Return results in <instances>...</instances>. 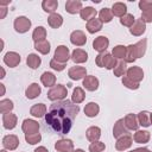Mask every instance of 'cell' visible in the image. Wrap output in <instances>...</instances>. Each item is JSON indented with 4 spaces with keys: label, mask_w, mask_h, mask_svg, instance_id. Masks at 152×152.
I'll use <instances>...</instances> for the list:
<instances>
[{
    "label": "cell",
    "mask_w": 152,
    "mask_h": 152,
    "mask_svg": "<svg viewBox=\"0 0 152 152\" xmlns=\"http://www.w3.org/2000/svg\"><path fill=\"white\" fill-rule=\"evenodd\" d=\"M30 113L36 118H43L44 115H46V106L44 103H37L31 107Z\"/></svg>",
    "instance_id": "7402d4cb"
},
{
    "label": "cell",
    "mask_w": 152,
    "mask_h": 152,
    "mask_svg": "<svg viewBox=\"0 0 152 152\" xmlns=\"http://www.w3.org/2000/svg\"><path fill=\"white\" fill-rule=\"evenodd\" d=\"M71 59L75 63H84L88 59V53L82 49H75L71 53Z\"/></svg>",
    "instance_id": "ffe728a7"
},
{
    "label": "cell",
    "mask_w": 152,
    "mask_h": 152,
    "mask_svg": "<svg viewBox=\"0 0 152 152\" xmlns=\"http://www.w3.org/2000/svg\"><path fill=\"white\" fill-rule=\"evenodd\" d=\"M40 81H42V83H43L45 87H55L56 76H55L52 72L45 71V72H43V75L40 76Z\"/></svg>",
    "instance_id": "4316f807"
},
{
    "label": "cell",
    "mask_w": 152,
    "mask_h": 152,
    "mask_svg": "<svg viewBox=\"0 0 152 152\" xmlns=\"http://www.w3.org/2000/svg\"><path fill=\"white\" fill-rule=\"evenodd\" d=\"M42 7H43V10L45 11V12H48V13H55V11L57 10V7H58V2L56 1V0H44L43 2H42Z\"/></svg>",
    "instance_id": "836d02e7"
},
{
    "label": "cell",
    "mask_w": 152,
    "mask_h": 152,
    "mask_svg": "<svg viewBox=\"0 0 152 152\" xmlns=\"http://www.w3.org/2000/svg\"><path fill=\"white\" fill-rule=\"evenodd\" d=\"M137 59V53H135V48L133 44L126 46V56H125V62L126 63H133Z\"/></svg>",
    "instance_id": "74e56055"
},
{
    "label": "cell",
    "mask_w": 152,
    "mask_h": 152,
    "mask_svg": "<svg viewBox=\"0 0 152 152\" xmlns=\"http://www.w3.org/2000/svg\"><path fill=\"white\" fill-rule=\"evenodd\" d=\"M53 57H55L53 59H56L59 63H66L69 61V58H70L69 49L66 46H64V45L57 46L56 50H55V56Z\"/></svg>",
    "instance_id": "5b68a950"
},
{
    "label": "cell",
    "mask_w": 152,
    "mask_h": 152,
    "mask_svg": "<svg viewBox=\"0 0 152 152\" xmlns=\"http://www.w3.org/2000/svg\"><path fill=\"white\" fill-rule=\"evenodd\" d=\"M70 42H71L74 45H76V46H83V45L87 43V37H86V34H84L83 31L76 30V31H74V32L71 33V36H70Z\"/></svg>",
    "instance_id": "52a82bcc"
},
{
    "label": "cell",
    "mask_w": 152,
    "mask_h": 152,
    "mask_svg": "<svg viewBox=\"0 0 152 152\" xmlns=\"http://www.w3.org/2000/svg\"><path fill=\"white\" fill-rule=\"evenodd\" d=\"M31 27V20L26 17H18L14 20V28L19 33H25Z\"/></svg>",
    "instance_id": "277c9868"
},
{
    "label": "cell",
    "mask_w": 152,
    "mask_h": 152,
    "mask_svg": "<svg viewBox=\"0 0 152 152\" xmlns=\"http://www.w3.org/2000/svg\"><path fill=\"white\" fill-rule=\"evenodd\" d=\"M150 115H151V113H148V112H146V110H142V112H140L139 114H138V122H139V125H141L142 127H148L150 125H151V120H150Z\"/></svg>",
    "instance_id": "d590c367"
},
{
    "label": "cell",
    "mask_w": 152,
    "mask_h": 152,
    "mask_svg": "<svg viewBox=\"0 0 152 152\" xmlns=\"http://www.w3.org/2000/svg\"><path fill=\"white\" fill-rule=\"evenodd\" d=\"M84 97H86V95H84L83 89L81 87H76L74 89V91H72V102L78 104L84 100Z\"/></svg>",
    "instance_id": "f35d334b"
},
{
    "label": "cell",
    "mask_w": 152,
    "mask_h": 152,
    "mask_svg": "<svg viewBox=\"0 0 152 152\" xmlns=\"http://www.w3.org/2000/svg\"><path fill=\"white\" fill-rule=\"evenodd\" d=\"M120 23H121V25H124V26H128V27H131L134 23H135V18L133 17V14H125L124 17H121V19H120Z\"/></svg>",
    "instance_id": "ee69618b"
},
{
    "label": "cell",
    "mask_w": 152,
    "mask_h": 152,
    "mask_svg": "<svg viewBox=\"0 0 152 152\" xmlns=\"http://www.w3.org/2000/svg\"><path fill=\"white\" fill-rule=\"evenodd\" d=\"M86 135H87V139L89 141H91V142L97 141L100 139V137H101V129L99 127H96V126H91V127H89L87 129Z\"/></svg>",
    "instance_id": "cb8c5ba5"
},
{
    "label": "cell",
    "mask_w": 152,
    "mask_h": 152,
    "mask_svg": "<svg viewBox=\"0 0 152 152\" xmlns=\"http://www.w3.org/2000/svg\"><path fill=\"white\" fill-rule=\"evenodd\" d=\"M65 10L70 14H76L82 10V2L80 0H68L65 4Z\"/></svg>",
    "instance_id": "ac0fdd59"
},
{
    "label": "cell",
    "mask_w": 152,
    "mask_h": 152,
    "mask_svg": "<svg viewBox=\"0 0 152 152\" xmlns=\"http://www.w3.org/2000/svg\"><path fill=\"white\" fill-rule=\"evenodd\" d=\"M113 70H114V75H115V76H124V75L127 72V65H126V62H124V61H119Z\"/></svg>",
    "instance_id": "60d3db41"
},
{
    "label": "cell",
    "mask_w": 152,
    "mask_h": 152,
    "mask_svg": "<svg viewBox=\"0 0 152 152\" xmlns=\"http://www.w3.org/2000/svg\"><path fill=\"white\" fill-rule=\"evenodd\" d=\"M125 126L127 127V129H138L139 127V122H138V118L134 114H127L124 119Z\"/></svg>",
    "instance_id": "603a6c76"
},
{
    "label": "cell",
    "mask_w": 152,
    "mask_h": 152,
    "mask_svg": "<svg viewBox=\"0 0 152 152\" xmlns=\"http://www.w3.org/2000/svg\"><path fill=\"white\" fill-rule=\"evenodd\" d=\"M45 38H46V30L43 26H37L32 33V39L34 40V43L45 40Z\"/></svg>",
    "instance_id": "4dcf8cb0"
},
{
    "label": "cell",
    "mask_w": 152,
    "mask_h": 152,
    "mask_svg": "<svg viewBox=\"0 0 152 152\" xmlns=\"http://www.w3.org/2000/svg\"><path fill=\"white\" fill-rule=\"evenodd\" d=\"M131 145H132V137L129 134H126L118 139V141L115 142V148L118 151H125L128 147H131Z\"/></svg>",
    "instance_id": "9a60e30c"
},
{
    "label": "cell",
    "mask_w": 152,
    "mask_h": 152,
    "mask_svg": "<svg viewBox=\"0 0 152 152\" xmlns=\"http://www.w3.org/2000/svg\"><path fill=\"white\" fill-rule=\"evenodd\" d=\"M97 66H101V68H106L108 70L110 69H114L115 65H116V58L113 57L110 53L108 52H101L96 56V59H95Z\"/></svg>",
    "instance_id": "7a4b0ae2"
},
{
    "label": "cell",
    "mask_w": 152,
    "mask_h": 152,
    "mask_svg": "<svg viewBox=\"0 0 152 152\" xmlns=\"http://www.w3.org/2000/svg\"><path fill=\"white\" fill-rule=\"evenodd\" d=\"M40 63H42V59H40V57H39L38 55H36V53H30V55L27 56V58H26V64H27L31 69H37V68L40 65Z\"/></svg>",
    "instance_id": "1f68e13d"
},
{
    "label": "cell",
    "mask_w": 152,
    "mask_h": 152,
    "mask_svg": "<svg viewBox=\"0 0 152 152\" xmlns=\"http://www.w3.org/2000/svg\"><path fill=\"white\" fill-rule=\"evenodd\" d=\"M122 84H124L126 88H128V89H133V90H135V89L139 88V83H137V82L129 80L127 76H124V78H122Z\"/></svg>",
    "instance_id": "7dc6e473"
},
{
    "label": "cell",
    "mask_w": 152,
    "mask_h": 152,
    "mask_svg": "<svg viewBox=\"0 0 152 152\" xmlns=\"http://www.w3.org/2000/svg\"><path fill=\"white\" fill-rule=\"evenodd\" d=\"M55 148L58 152H71L74 148V142L70 139H61L55 144Z\"/></svg>",
    "instance_id": "4fadbf2b"
},
{
    "label": "cell",
    "mask_w": 152,
    "mask_h": 152,
    "mask_svg": "<svg viewBox=\"0 0 152 152\" xmlns=\"http://www.w3.org/2000/svg\"><path fill=\"white\" fill-rule=\"evenodd\" d=\"M6 12H7L6 7H2V8H1V14H0V19H4V18H5V14H6Z\"/></svg>",
    "instance_id": "db71d44e"
},
{
    "label": "cell",
    "mask_w": 152,
    "mask_h": 152,
    "mask_svg": "<svg viewBox=\"0 0 152 152\" xmlns=\"http://www.w3.org/2000/svg\"><path fill=\"white\" fill-rule=\"evenodd\" d=\"M2 124L6 129H13L17 125V116L13 113H5L2 115Z\"/></svg>",
    "instance_id": "e0dca14e"
},
{
    "label": "cell",
    "mask_w": 152,
    "mask_h": 152,
    "mask_svg": "<svg viewBox=\"0 0 152 152\" xmlns=\"http://www.w3.org/2000/svg\"><path fill=\"white\" fill-rule=\"evenodd\" d=\"M127 77L137 83H139L142 78H144V71L139 66H131L129 69H127Z\"/></svg>",
    "instance_id": "ba28073f"
},
{
    "label": "cell",
    "mask_w": 152,
    "mask_h": 152,
    "mask_svg": "<svg viewBox=\"0 0 152 152\" xmlns=\"http://www.w3.org/2000/svg\"><path fill=\"white\" fill-rule=\"evenodd\" d=\"M21 129L25 132V134H33V133H38L39 129V124L32 119H26L23 121L21 125Z\"/></svg>",
    "instance_id": "8992f818"
},
{
    "label": "cell",
    "mask_w": 152,
    "mask_h": 152,
    "mask_svg": "<svg viewBox=\"0 0 152 152\" xmlns=\"http://www.w3.org/2000/svg\"><path fill=\"white\" fill-rule=\"evenodd\" d=\"M100 112V107L96 102H89L88 104H86L84 107V114L88 116V118H94L99 114Z\"/></svg>",
    "instance_id": "d4e9b609"
},
{
    "label": "cell",
    "mask_w": 152,
    "mask_h": 152,
    "mask_svg": "<svg viewBox=\"0 0 152 152\" xmlns=\"http://www.w3.org/2000/svg\"><path fill=\"white\" fill-rule=\"evenodd\" d=\"M128 134V131H127V127L125 126V122H124V119H119L115 125H114V128H113V135L114 138H120L122 135H126Z\"/></svg>",
    "instance_id": "5bb4252c"
},
{
    "label": "cell",
    "mask_w": 152,
    "mask_h": 152,
    "mask_svg": "<svg viewBox=\"0 0 152 152\" xmlns=\"http://www.w3.org/2000/svg\"><path fill=\"white\" fill-rule=\"evenodd\" d=\"M71 152H84V151L81 150V148H77V150H74V151H71Z\"/></svg>",
    "instance_id": "6f0895ef"
},
{
    "label": "cell",
    "mask_w": 152,
    "mask_h": 152,
    "mask_svg": "<svg viewBox=\"0 0 152 152\" xmlns=\"http://www.w3.org/2000/svg\"><path fill=\"white\" fill-rule=\"evenodd\" d=\"M129 152H135V151H134V150H133V151H129Z\"/></svg>",
    "instance_id": "94428289"
},
{
    "label": "cell",
    "mask_w": 152,
    "mask_h": 152,
    "mask_svg": "<svg viewBox=\"0 0 152 152\" xmlns=\"http://www.w3.org/2000/svg\"><path fill=\"white\" fill-rule=\"evenodd\" d=\"M4 63H5L6 65H8L10 68L17 66V65L20 63V56H19V53L13 52V51L7 52V53L4 56Z\"/></svg>",
    "instance_id": "8fae6325"
},
{
    "label": "cell",
    "mask_w": 152,
    "mask_h": 152,
    "mask_svg": "<svg viewBox=\"0 0 152 152\" xmlns=\"http://www.w3.org/2000/svg\"><path fill=\"white\" fill-rule=\"evenodd\" d=\"M150 120H151V125H152V113H151V115H150Z\"/></svg>",
    "instance_id": "680465c9"
},
{
    "label": "cell",
    "mask_w": 152,
    "mask_h": 152,
    "mask_svg": "<svg viewBox=\"0 0 152 152\" xmlns=\"http://www.w3.org/2000/svg\"><path fill=\"white\" fill-rule=\"evenodd\" d=\"M83 86H84V88L87 90L94 91V90H96L99 88V80L95 76H93V75L86 76L84 80H83Z\"/></svg>",
    "instance_id": "d6986e66"
},
{
    "label": "cell",
    "mask_w": 152,
    "mask_h": 152,
    "mask_svg": "<svg viewBox=\"0 0 152 152\" xmlns=\"http://www.w3.org/2000/svg\"><path fill=\"white\" fill-rule=\"evenodd\" d=\"M106 148V145L101 141H94L89 145V151L90 152H102Z\"/></svg>",
    "instance_id": "bcb514c9"
},
{
    "label": "cell",
    "mask_w": 152,
    "mask_h": 152,
    "mask_svg": "<svg viewBox=\"0 0 152 152\" xmlns=\"http://www.w3.org/2000/svg\"><path fill=\"white\" fill-rule=\"evenodd\" d=\"M0 87H1V94H4V93H5V88H4V84H0Z\"/></svg>",
    "instance_id": "9f6ffc18"
},
{
    "label": "cell",
    "mask_w": 152,
    "mask_h": 152,
    "mask_svg": "<svg viewBox=\"0 0 152 152\" xmlns=\"http://www.w3.org/2000/svg\"><path fill=\"white\" fill-rule=\"evenodd\" d=\"M50 66H51L53 70H56V71H62V70H64V68H65L66 65H65V63H59V62H57L56 59H51V61H50Z\"/></svg>",
    "instance_id": "c3c4849f"
},
{
    "label": "cell",
    "mask_w": 152,
    "mask_h": 152,
    "mask_svg": "<svg viewBox=\"0 0 152 152\" xmlns=\"http://www.w3.org/2000/svg\"><path fill=\"white\" fill-rule=\"evenodd\" d=\"M126 12H127V6L124 2H115V4H113V6H112V13H113V15H116V17H120L121 18L125 14H127Z\"/></svg>",
    "instance_id": "484cf974"
},
{
    "label": "cell",
    "mask_w": 152,
    "mask_h": 152,
    "mask_svg": "<svg viewBox=\"0 0 152 152\" xmlns=\"http://www.w3.org/2000/svg\"><path fill=\"white\" fill-rule=\"evenodd\" d=\"M145 30H146V23H144V21L141 20V18H140V19H137L135 23L131 26L129 32H131L133 36H141V34L145 32Z\"/></svg>",
    "instance_id": "2e32d148"
},
{
    "label": "cell",
    "mask_w": 152,
    "mask_h": 152,
    "mask_svg": "<svg viewBox=\"0 0 152 152\" xmlns=\"http://www.w3.org/2000/svg\"><path fill=\"white\" fill-rule=\"evenodd\" d=\"M112 53H113V57H115V58H119V59L125 58V56H126V46L116 45V46L113 48Z\"/></svg>",
    "instance_id": "b9f144b4"
},
{
    "label": "cell",
    "mask_w": 152,
    "mask_h": 152,
    "mask_svg": "<svg viewBox=\"0 0 152 152\" xmlns=\"http://www.w3.org/2000/svg\"><path fill=\"white\" fill-rule=\"evenodd\" d=\"M99 19L102 21V23H109V21H112V19H113V13H112V10H109V8H107V7H104V8H102L100 12H99Z\"/></svg>",
    "instance_id": "ab89813d"
},
{
    "label": "cell",
    "mask_w": 152,
    "mask_h": 152,
    "mask_svg": "<svg viewBox=\"0 0 152 152\" xmlns=\"http://www.w3.org/2000/svg\"><path fill=\"white\" fill-rule=\"evenodd\" d=\"M0 152H7V151H6V150H1Z\"/></svg>",
    "instance_id": "91938a15"
},
{
    "label": "cell",
    "mask_w": 152,
    "mask_h": 152,
    "mask_svg": "<svg viewBox=\"0 0 152 152\" xmlns=\"http://www.w3.org/2000/svg\"><path fill=\"white\" fill-rule=\"evenodd\" d=\"M141 20L144 23H152V10L144 11L141 13Z\"/></svg>",
    "instance_id": "f907efd6"
},
{
    "label": "cell",
    "mask_w": 152,
    "mask_h": 152,
    "mask_svg": "<svg viewBox=\"0 0 152 152\" xmlns=\"http://www.w3.org/2000/svg\"><path fill=\"white\" fill-rule=\"evenodd\" d=\"M34 49H36L38 52H40V53H43V55H46V53L50 52V43H49L46 39H45V40L37 42V43H34Z\"/></svg>",
    "instance_id": "8d00e7d4"
},
{
    "label": "cell",
    "mask_w": 152,
    "mask_h": 152,
    "mask_svg": "<svg viewBox=\"0 0 152 152\" xmlns=\"http://www.w3.org/2000/svg\"><path fill=\"white\" fill-rule=\"evenodd\" d=\"M34 152H49L44 146H39V147H37L36 150H34Z\"/></svg>",
    "instance_id": "816d5d0a"
},
{
    "label": "cell",
    "mask_w": 152,
    "mask_h": 152,
    "mask_svg": "<svg viewBox=\"0 0 152 152\" xmlns=\"http://www.w3.org/2000/svg\"><path fill=\"white\" fill-rule=\"evenodd\" d=\"M68 75H69V77H70L71 80L78 81V80L84 78V77L87 76V70H86V68H83V66H72V68L69 69Z\"/></svg>",
    "instance_id": "9c48e42d"
},
{
    "label": "cell",
    "mask_w": 152,
    "mask_h": 152,
    "mask_svg": "<svg viewBox=\"0 0 152 152\" xmlns=\"http://www.w3.org/2000/svg\"><path fill=\"white\" fill-rule=\"evenodd\" d=\"M66 88L63 84H57L48 91V99H50L51 101H61L66 96Z\"/></svg>",
    "instance_id": "3957f363"
},
{
    "label": "cell",
    "mask_w": 152,
    "mask_h": 152,
    "mask_svg": "<svg viewBox=\"0 0 152 152\" xmlns=\"http://www.w3.org/2000/svg\"><path fill=\"white\" fill-rule=\"evenodd\" d=\"M80 15H81V18H82L83 20H88V21H89L90 19L95 18V15H96V10L93 8V7H90V6L84 7V8L81 10Z\"/></svg>",
    "instance_id": "d6a6232c"
},
{
    "label": "cell",
    "mask_w": 152,
    "mask_h": 152,
    "mask_svg": "<svg viewBox=\"0 0 152 152\" xmlns=\"http://www.w3.org/2000/svg\"><path fill=\"white\" fill-rule=\"evenodd\" d=\"M48 23L52 28H58L63 24V17L61 14H58V13H52L48 18Z\"/></svg>",
    "instance_id": "83f0119b"
},
{
    "label": "cell",
    "mask_w": 152,
    "mask_h": 152,
    "mask_svg": "<svg viewBox=\"0 0 152 152\" xmlns=\"http://www.w3.org/2000/svg\"><path fill=\"white\" fill-rule=\"evenodd\" d=\"M133 139L138 144H145L150 140V132L148 131H137L134 133Z\"/></svg>",
    "instance_id": "f546056e"
},
{
    "label": "cell",
    "mask_w": 152,
    "mask_h": 152,
    "mask_svg": "<svg viewBox=\"0 0 152 152\" xmlns=\"http://www.w3.org/2000/svg\"><path fill=\"white\" fill-rule=\"evenodd\" d=\"M25 140L31 144V145H34L37 142H39L42 140V135L39 133H33V134H25Z\"/></svg>",
    "instance_id": "f6af8a7d"
},
{
    "label": "cell",
    "mask_w": 152,
    "mask_h": 152,
    "mask_svg": "<svg viewBox=\"0 0 152 152\" xmlns=\"http://www.w3.org/2000/svg\"><path fill=\"white\" fill-rule=\"evenodd\" d=\"M40 93H42V89L38 86V83H32V84H30L27 87V89L25 91V95H26L27 99H31L32 100V99H36L37 96H39Z\"/></svg>",
    "instance_id": "44dd1931"
},
{
    "label": "cell",
    "mask_w": 152,
    "mask_h": 152,
    "mask_svg": "<svg viewBox=\"0 0 152 152\" xmlns=\"http://www.w3.org/2000/svg\"><path fill=\"white\" fill-rule=\"evenodd\" d=\"M146 46H147V39L144 38L141 40H139L137 44H134V48H135V53H137V58L139 57H142L146 52Z\"/></svg>",
    "instance_id": "e575fe53"
},
{
    "label": "cell",
    "mask_w": 152,
    "mask_h": 152,
    "mask_svg": "<svg viewBox=\"0 0 152 152\" xmlns=\"http://www.w3.org/2000/svg\"><path fill=\"white\" fill-rule=\"evenodd\" d=\"M139 8L144 12V11H148L152 10V0H140L139 1Z\"/></svg>",
    "instance_id": "681fc988"
},
{
    "label": "cell",
    "mask_w": 152,
    "mask_h": 152,
    "mask_svg": "<svg viewBox=\"0 0 152 152\" xmlns=\"http://www.w3.org/2000/svg\"><path fill=\"white\" fill-rule=\"evenodd\" d=\"M13 102L11 101V100H1L0 101V112L2 113V114H5V113H11V110L13 109Z\"/></svg>",
    "instance_id": "7bdbcfd3"
},
{
    "label": "cell",
    "mask_w": 152,
    "mask_h": 152,
    "mask_svg": "<svg viewBox=\"0 0 152 152\" xmlns=\"http://www.w3.org/2000/svg\"><path fill=\"white\" fill-rule=\"evenodd\" d=\"M108 45H109V40H108V38L104 37V36H100V37L95 38L94 42H93V48H94V50L99 51L100 53H101V52H104L106 49L108 48Z\"/></svg>",
    "instance_id": "30bf717a"
},
{
    "label": "cell",
    "mask_w": 152,
    "mask_h": 152,
    "mask_svg": "<svg viewBox=\"0 0 152 152\" xmlns=\"http://www.w3.org/2000/svg\"><path fill=\"white\" fill-rule=\"evenodd\" d=\"M135 152H151L148 148H146V147H139V148H135L134 150Z\"/></svg>",
    "instance_id": "f5cc1de1"
},
{
    "label": "cell",
    "mask_w": 152,
    "mask_h": 152,
    "mask_svg": "<svg viewBox=\"0 0 152 152\" xmlns=\"http://www.w3.org/2000/svg\"><path fill=\"white\" fill-rule=\"evenodd\" d=\"M2 145H4V147L6 150H10V151L15 150L18 147V145H19V139H18L17 135H13V134L6 135L2 139Z\"/></svg>",
    "instance_id": "7c38bea8"
},
{
    "label": "cell",
    "mask_w": 152,
    "mask_h": 152,
    "mask_svg": "<svg viewBox=\"0 0 152 152\" xmlns=\"http://www.w3.org/2000/svg\"><path fill=\"white\" fill-rule=\"evenodd\" d=\"M102 28V21L100 19L93 18L87 23V30L89 33H95Z\"/></svg>",
    "instance_id": "f1b7e54d"
},
{
    "label": "cell",
    "mask_w": 152,
    "mask_h": 152,
    "mask_svg": "<svg viewBox=\"0 0 152 152\" xmlns=\"http://www.w3.org/2000/svg\"><path fill=\"white\" fill-rule=\"evenodd\" d=\"M78 112V104L70 100H61L50 106L49 113L45 115V122L57 134H66L70 132Z\"/></svg>",
    "instance_id": "6da1fadb"
},
{
    "label": "cell",
    "mask_w": 152,
    "mask_h": 152,
    "mask_svg": "<svg viewBox=\"0 0 152 152\" xmlns=\"http://www.w3.org/2000/svg\"><path fill=\"white\" fill-rule=\"evenodd\" d=\"M0 77H1V78L5 77V70H4V69H1V76H0Z\"/></svg>",
    "instance_id": "11a10c76"
}]
</instances>
